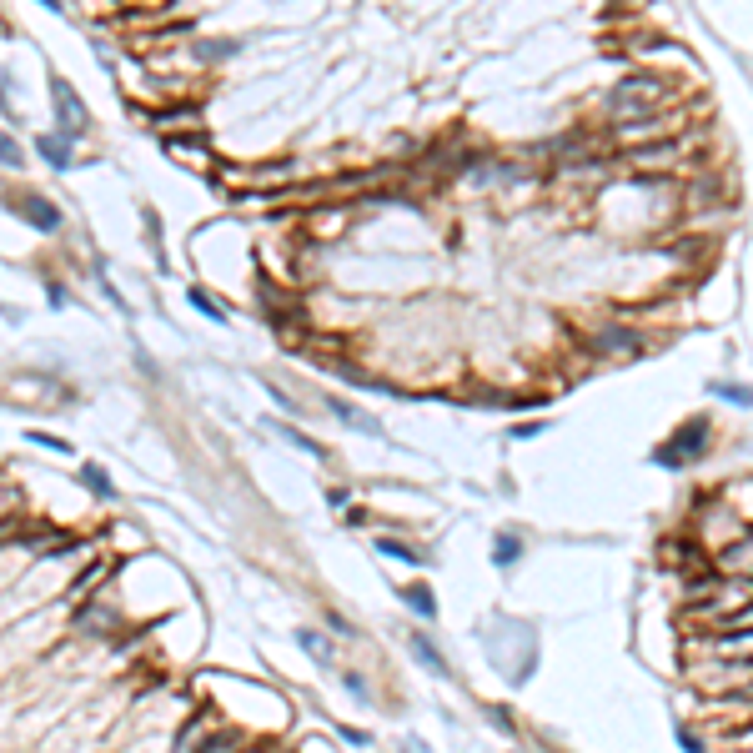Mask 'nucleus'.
Masks as SVG:
<instances>
[{"mask_svg": "<svg viewBox=\"0 0 753 753\" xmlns=\"http://www.w3.org/2000/svg\"><path fill=\"white\" fill-rule=\"evenodd\" d=\"M708 392L723 402H734V407H753V387H738V382H708Z\"/></svg>", "mask_w": 753, "mask_h": 753, "instance_id": "4468645a", "label": "nucleus"}, {"mask_svg": "<svg viewBox=\"0 0 753 753\" xmlns=\"http://www.w3.org/2000/svg\"><path fill=\"white\" fill-rule=\"evenodd\" d=\"M402 603L412 608L417 618H437V603H432V593L422 583H412V588H402Z\"/></svg>", "mask_w": 753, "mask_h": 753, "instance_id": "ddd939ff", "label": "nucleus"}, {"mask_svg": "<svg viewBox=\"0 0 753 753\" xmlns=\"http://www.w3.org/2000/svg\"><path fill=\"white\" fill-rule=\"evenodd\" d=\"M703 141H698V131H688V136H668V141H648V146H628L623 151V166L643 171L648 181H663V176H673L678 166H688V156L698 151Z\"/></svg>", "mask_w": 753, "mask_h": 753, "instance_id": "f257e3e1", "label": "nucleus"}, {"mask_svg": "<svg viewBox=\"0 0 753 753\" xmlns=\"http://www.w3.org/2000/svg\"><path fill=\"white\" fill-rule=\"evenodd\" d=\"M191 307H196V311H206L211 322H227V311L216 307V302H211V292H201V287H196V292H191Z\"/></svg>", "mask_w": 753, "mask_h": 753, "instance_id": "412c9836", "label": "nucleus"}, {"mask_svg": "<svg viewBox=\"0 0 753 753\" xmlns=\"http://www.w3.org/2000/svg\"><path fill=\"white\" fill-rule=\"evenodd\" d=\"M86 482H91L101 497H111V482H106V473H96V467H86Z\"/></svg>", "mask_w": 753, "mask_h": 753, "instance_id": "5701e85b", "label": "nucleus"}, {"mask_svg": "<svg viewBox=\"0 0 753 753\" xmlns=\"http://www.w3.org/2000/svg\"><path fill=\"white\" fill-rule=\"evenodd\" d=\"M50 91H56V111H61V121H65V131H61V136H71V141H76V131H86V126H91V116H86V106L76 101V91H71V86H65L61 76L50 81Z\"/></svg>", "mask_w": 753, "mask_h": 753, "instance_id": "9d476101", "label": "nucleus"}, {"mask_svg": "<svg viewBox=\"0 0 753 753\" xmlns=\"http://www.w3.org/2000/svg\"><path fill=\"white\" fill-rule=\"evenodd\" d=\"M588 347L598 357H638L643 352V332L638 327H623V322H603L593 337H588Z\"/></svg>", "mask_w": 753, "mask_h": 753, "instance_id": "423d86ee", "label": "nucleus"}, {"mask_svg": "<svg viewBox=\"0 0 753 753\" xmlns=\"http://www.w3.org/2000/svg\"><path fill=\"white\" fill-rule=\"evenodd\" d=\"M296 643L307 648V653H311L317 663H327V658H332V643H327V638H322L317 628H302V633H296Z\"/></svg>", "mask_w": 753, "mask_h": 753, "instance_id": "2eb2a0df", "label": "nucleus"}, {"mask_svg": "<svg viewBox=\"0 0 753 753\" xmlns=\"http://www.w3.org/2000/svg\"><path fill=\"white\" fill-rule=\"evenodd\" d=\"M322 402H327V412H337L342 422H347V427H362V432H382V427H377V422H372L367 412H357L352 402H342V397H322Z\"/></svg>", "mask_w": 753, "mask_h": 753, "instance_id": "f8f14e48", "label": "nucleus"}, {"mask_svg": "<svg viewBox=\"0 0 753 753\" xmlns=\"http://www.w3.org/2000/svg\"><path fill=\"white\" fill-rule=\"evenodd\" d=\"M708 442H713V427H708V417H688V427H678L668 442L653 452L658 462H668V467H683V462H698L708 452Z\"/></svg>", "mask_w": 753, "mask_h": 753, "instance_id": "20e7f679", "label": "nucleus"}, {"mask_svg": "<svg viewBox=\"0 0 753 753\" xmlns=\"http://www.w3.org/2000/svg\"><path fill=\"white\" fill-rule=\"evenodd\" d=\"M678 111H643V116H628V121H613V141L628 151V146H648V141H668V136H683L678 131Z\"/></svg>", "mask_w": 753, "mask_h": 753, "instance_id": "7ed1b4c3", "label": "nucleus"}, {"mask_svg": "<svg viewBox=\"0 0 753 753\" xmlns=\"http://www.w3.org/2000/svg\"><path fill=\"white\" fill-rule=\"evenodd\" d=\"M35 156H41L46 166L65 171V166H71V136H61V131H46V136H35Z\"/></svg>", "mask_w": 753, "mask_h": 753, "instance_id": "9b49d317", "label": "nucleus"}, {"mask_svg": "<svg viewBox=\"0 0 753 753\" xmlns=\"http://www.w3.org/2000/svg\"><path fill=\"white\" fill-rule=\"evenodd\" d=\"M352 227V206H317V211H307V236L311 242H332V236H342V231Z\"/></svg>", "mask_w": 753, "mask_h": 753, "instance_id": "6e6552de", "label": "nucleus"}, {"mask_svg": "<svg viewBox=\"0 0 753 753\" xmlns=\"http://www.w3.org/2000/svg\"><path fill=\"white\" fill-rule=\"evenodd\" d=\"M377 553H387V557H402V563H422V553H417V548H407V542H392V538H382V542H377Z\"/></svg>", "mask_w": 753, "mask_h": 753, "instance_id": "aec40b11", "label": "nucleus"}, {"mask_svg": "<svg viewBox=\"0 0 753 753\" xmlns=\"http://www.w3.org/2000/svg\"><path fill=\"white\" fill-rule=\"evenodd\" d=\"M718 563H723V568H743V563H753V533L743 542H734V548H723Z\"/></svg>", "mask_w": 753, "mask_h": 753, "instance_id": "dca6fc26", "label": "nucleus"}, {"mask_svg": "<svg viewBox=\"0 0 753 753\" xmlns=\"http://www.w3.org/2000/svg\"><path fill=\"white\" fill-rule=\"evenodd\" d=\"M41 5H46V11H56V16H61V11H65L61 0H41Z\"/></svg>", "mask_w": 753, "mask_h": 753, "instance_id": "393cba45", "label": "nucleus"}, {"mask_svg": "<svg viewBox=\"0 0 753 753\" xmlns=\"http://www.w3.org/2000/svg\"><path fill=\"white\" fill-rule=\"evenodd\" d=\"M166 156L176 161V166H186V171H216V156H211V146H206L201 136L166 141Z\"/></svg>", "mask_w": 753, "mask_h": 753, "instance_id": "1a4fd4ad", "label": "nucleus"}, {"mask_svg": "<svg viewBox=\"0 0 753 753\" xmlns=\"http://www.w3.org/2000/svg\"><path fill=\"white\" fill-rule=\"evenodd\" d=\"M327 623H332V628H337L342 638H352V623H347V618H337V613H327Z\"/></svg>", "mask_w": 753, "mask_h": 753, "instance_id": "b1692460", "label": "nucleus"}, {"mask_svg": "<svg viewBox=\"0 0 753 753\" xmlns=\"http://www.w3.org/2000/svg\"><path fill=\"white\" fill-rule=\"evenodd\" d=\"M518 553H523V542L512 538V533H503V538H497V548H492V557H497L503 568H508V563H518Z\"/></svg>", "mask_w": 753, "mask_h": 753, "instance_id": "6ab92c4d", "label": "nucleus"}, {"mask_svg": "<svg viewBox=\"0 0 753 753\" xmlns=\"http://www.w3.org/2000/svg\"><path fill=\"white\" fill-rule=\"evenodd\" d=\"M0 201H5L11 211H20V221H31V227H41V231H61V206H56V201L35 196V191H5Z\"/></svg>", "mask_w": 753, "mask_h": 753, "instance_id": "0eeeda50", "label": "nucleus"}, {"mask_svg": "<svg viewBox=\"0 0 753 753\" xmlns=\"http://www.w3.org/2000/svg\"><path fill=\"white\" fill-rule=\"evenodd\" d=\"M266 392H272V402H277V407H281L287 417H302V402H296V397H287V392H281L277 382H266Z\"/></svg>", "mask_w": 753, "mask_h": 753, "instance_id": "4be33fe9", "label": "nucleus"}, {"mask_svg": "<svg viewBox=\"0 0 753 753\" xmlns=\"http://www.w3.org/2000/svg\"><path fill=\"white\" fill-rule=\"evenodd\" d=\"M201 126H206V116H201L196 101L161 106V111L151 116V131H156V136H166V141H176V136H201Z\"/></svg>", "mask_w": 753, "mask_h": 753, "instance_id": "39448f33", "label": "nucleus"}, {"mask_svg": "<svg viewBox=\"0 0 753 753\" xmlns=\"http://www.w3.org/2000/svg\"><path fill=\"white\" fill-rule=\"evenodd\" d=\"M412 653H417V658H422V663H427V668H437V673H447V663L437 658V648H432L427 638H422V633H412Z\"/></svg>", "mask_w": 753, "mask_h": 753, "instance_id": "a211bd4d", "label": "nucleus"}, {"mask_svg": "<svg viewBox=\"0 0 753 753\" xmlns=\"http://www.w3.org/2000/svg\"><path fill=\"white\" fill-rule=\"evenodd\" d=\"M673 96V81L668 76H653V71H638V76H623L608 96V106H613L618 121H628V116H643V111H658L663 101Z\"/></svg>", "mask_w": 753, "mask_h": 753, "instance_id": "f03ea898", "label": "nucleus"}, {"mask_svg": "<svg viewBox=\"0 0 753 753\" xmlns=\"http://www.w3.org/2000/svg\"><path fill=\"white\" fill-rule=\"evenodd\" d=\"M0 166H11V171L26 166V151H20L16 141H11V131H0Z\"/></svg>", "mask_w": 753, "mask_h": 753, "instance_id": "f3484780", "label": "nucleus"}]
</instances>
